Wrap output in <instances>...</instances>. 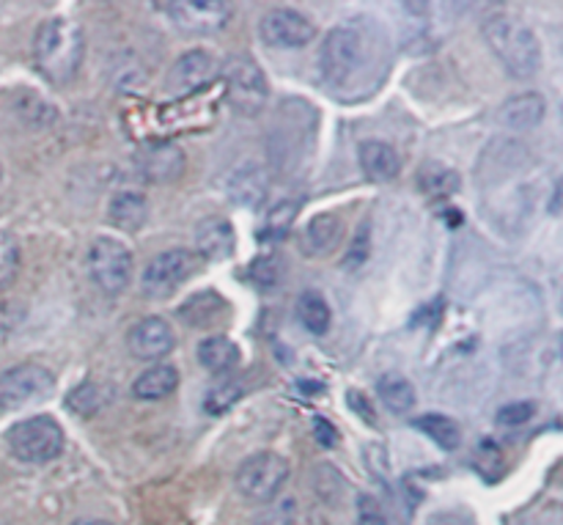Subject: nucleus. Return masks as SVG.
<instances>
[{"instance_id": "nucleus-1", "label": "nucleus", "mask_w": 563, "mask_h": 525, "mask_svg": "<svg viewBox=\"0 0 563 525\" xmlns=\"http://www.w3.org/2000/svg\"><path fill=\"white\" fill-rule=\"evenodd\" d=\"M482 33L495 58L515 80H528L537 75L542 66V47H539L537 33L520 17L495 11V14L484 17Z\"/></svg>"}, {"instance_id": "nucleus-2", "label": "nucleus", "mask_w": 563, "mask_h": 525, "mask_svg": "<svg viewBox=\"0 0 563 525\" xmlns=\"http://www.w3.org/2000/svg\"><path fill=\"white\" fill-rule=\"evenodd\" d=\"M82 53H86V39H82L77 22L66 20V17H49L36 28L33 58H36L38 72L49 83L66 86L75 80L82 64Z\"/></svg>"}, {"instance_id": "nucleus-3", "label": "nucleus", "mask_w": 563, "mask_h": 525, "mask_svg": "<svg viewBox=\"0 0 563 525\" xmlns=\"http://www.w3.org/2000/svg\"><path fill=\"white\" fill-rule=\"evenodd\" d=\"M368 44H374V39L368 36V25L363 28L361 22L339 25L324 36L322 53H319V69H322L324 83L333 91L355 86V80L366 69Z\"/></svg>"}, {"instance_id": "nucleus-4", "label": "nucleus", "mask_w": 563, "mask_h": 525, "mask_svg": "<svg viewBox=\"0 0 563 525\" xmlns=\"http://www.w3.org/2000/svg\"><path fill=\"white\" fill-rule=\"evenodd\" d=\"M11 455L27 466H47L64 451V429L49 416H33L9 429Z\"/></svg>"}, {"instance_id": "nucleus-5", "label": "nucleus", "mask_w": 563, "mask_h": 525, "mask_svg": "<svg viewBox=\"0 0 563 525\" xmlns=\"http://www.w3.org/2000/svg\"><path fill=\"white\" fill-rule=\"evenodd\" d=\"M135 273V256L115 237H97L88 248V275L99 292L115 297L130 289Z\"/></svg>"}, {"instance_id": "nucleus-6", "label": "nucleus", "mask_w": 563, "mask_h": 525, "mask_svg": "<svg viewBox=\"0 0 563 525\" xmlns=\"http://www.w3.org/2000/svg\"><path fill=\"white\" fill-rule=\"evenodd\" d=\"M220 77H223L225 94H229V102L236 113L256 116L258 110L267 105V77H264L262 66H258L251 55H231V58L220 66Z\"/></svg>"}, {"instance_id": "nucleus-7", "label": "nucleus", "mask_w": 563, "mask_h": 525, "mask_svg": "<svg viewBox=\"0 0 563 525\" xmlns=\"http://www.w3.org/2000/svg\"><path fill=\"white\" fill-rule=\"evenodd\" d=\"M286 482H289V462L278 451H258L247 457L234 473L236 490L256 504H269L278 499Z\"/></svg>"}, {"instance_id": "nucleus-8", "label": "nucleus", "mask_w": 563, "mask_h": 525, "mask_svg": "<svg viewBox=\"0 0 563 525\" xmlns=\"http://www.w3.org/2000/svg\"><path fill=\"white\" fill-rule=\"evenodd\" d=\"M198 273V256L187 248H174V251L157 253L152 262L146 264L141 275L143 295L152 300H165L174 295L185 281H190Z\"/></svg>"}, {"instance_id": "nucleus-9", "label": "nucleus", "mask_w": 563, "mask_h": 525, "mask_svg": "<svg viewBox=\"0 0 563 525\" xmlns=\"http://www.w3.org/2000/svg\"><path fill=\"white\" fill-rule=\"evenodd\" d=\"M55 391V374L38 363H22L0 374V411H22L49 400Z\"/></svg>"}, {"instance_id": "nucleus-10", "label": "nucleus", "mask_w": 563, "mask_h": 525, "mask_svg": "<svg viewBox=\"0 0 563 525\" xmlns=\"http://www.w3.org/2000/svg\"><path fill=\"white\" fill-rule=\"evenodd\" d=\"M220 75V64L209 50H190L179 55L165 75V94L168 97H190L207 88Z\"/></svg>"}, {"instance_id": "nucleus-11", "label": "nucleus", "mask_w": 563, "mask_h": 525, "mask_svg": "<svg viewBox=\"0 0 563 525\" xmlns=\"http://www.w3.org/2000/svg\"><path fill=\"white\" fill-rule=\"evenodd\" d=\"M258 36L273 50H300L317 36V28L295 9H269L258 22Z\"/></svg>"}, {"instance_id": "nucleus-12", "label": "nucleus", "mask_w": 563, "mask_h": 525, "mask_svg": "<svg viewBox=\"0 0 563 525\" xmlns=\"http://www.w3.org/2000/svg\"><path fill=\"white\" fill-rule=\"evenodd\" d=\"M159 9L176 22L185 33H209L223 31L234 17V6L223 3V0H179V3H163Z\"/></svg>"}, {"instance_id": "nucleus-13", "label": "nucleus", "mask_w": 563, "mask_h": 525, "mask_svg": "<svg viewBox=\"0 0 563 525\" xmlns=\"http://www.w3.org/2000/svg\"><path fill=\"white\" fill-rule=\"evenodd\" d=\"M185 168V152L170 141H148L135 152L137 176L152 185H170V182L181 179Z\"/></svg>"}, {"instance_id": "nucleus-14", "label": "nucleus", "mask_w": 563, "mask_h": 525, "mask_svg": "<svg viewBox=\"0 0 563 525\" xmlns=\"http://www.w3.org/2000/svg\"><path fill=\"white\" fill-rule=\"evenodd\" d=\"M176 333L163 317H143L126 330V350L137 361H159L174 352Z\"/></svg>"}, {"instance_id": "nucleus-15", "label": "nucleus", "mask_w": 563, "mask_h": 525, "mask_svg": "<svg viewBox=\"0 0 563 525\" xmlns=\"http://www.w3.org/2000/svg\"><path fill=\"white\" fill-rule=\"evenodd\" d=\"M234 226L225 218L212 215L196 226V256L207 259V262H225L234 253Z\"/></svg>"}, {"instance_id": "nucleus-16", "label": "nucleus", "mask_w": 563, "mask_h": 525, "mask_svg": "<svg viewBox=\"0 0 563 525\" xmlns=\"http://www.w3.org/2000/svg\"><path fill=\"white\" fill-rule=\"evenodd\" d=\"M544 113H548V102H544L542 94L522 91L517 97L506 99L498 119L509 130H533V127L542 124Z\"/></svg>"}, {"instance_id": "nucleus-17", "label": "nucleus", "mask_w": 563, "mask_h": 525, "mask_svg": "<svg viewBox=\"0 0 563 525\" xmlns=\"http://www.w3.org/2000/svg\"><path fill=\"white\" fill-rule=\"evenodd\" d=\"M341 237H344V223H341L339 215H317V218L308 220L306 231H302V253L306 256H328L339 248Z\"/></svg>"}, {"instance_id": "nucleus-18", "label": "nucleus", "mask_w": 563, "mask_h": 525, "mask_svg": "<svg viewBox=\"0 0 563 525\" xmlns=\"http://www.w3.org/2000/svg\"><path fill=\"white\" fill-rule=\"evenodd\" d=\"M108 220L119 231L135 234L148 220V201L137 190H119L108 204Z\"/></svg>"}, {"instance_id": "nucleus-19", "label": "nucleus", "mask_w": 563, "mask_h": 525, "mask_svg": "<svg viewBox=\"0 0 563 525\" xmlns=\"http://www.w3.org/2000/svg\"><path fill=\"white\" fill-rule=\"evenodd\" d=\"M357 160H361L363 174L372 182H390L399 176L401 171V157L390 143L385 141H366L357 152Z\"/></svg>"}, {"instance_id": "nucleus-20", "label": "nucleus", "mask_w": 563, "mask_h": 525, "mask_svg": "<svg viewBox=\"0 0 563 525\" xmlns=\"http://www.w3.org/2000/svg\"><path fill=\"white\" fill-rule=\"evenodd\" d=\"M179 389V372L170 363H157V367L146 369L141 378L132 383V396L141 402H159L170 396Z\"/></svg>"}, {"instance_id": "nucleus-21", "label": "nucleus", "mask_w": 563, "mask_h": 525, "mask_svg": "<svg viewBox=\"0 0 563 525\" xmlns=\"http://www.w3.org/2000/svg\"><path fill=\"white\" fill-rule=\"evenodd\" d=\"M240 347L229 336H209L198 344V363L212 374H229L240 367Z\"/></svg>"}, {"instance_id": "nucleus-22", "label": "nucleus", "mask_w": 563, "mask_h": 525, "mask_svg": "<svg viewBox=\"0 0 563 525\" xmlns=\"http://www.w3.org/2000/svg\"><path fill=\"white\" fill-rule=\"evenodd\" d=\"M179 317L190 328H212L214 322L225 317V300L218 292H198L179 308Z\"/></svg>"}, {"instance_id": "nucleus-23", "label": "nucleus", "mask_w": 563, "mask_h": 525, "mask_svg": "<svg viewBox=\"0 0 563 525\" xmlns=\"http://www.w3.org/2000/svg\"><path fill=\"white\" fill-rule=\"evenodd\" d=\"M460 171L445 163H427L418 171V190L429 198H451L454 193H460Z\"/></svg>"}, {"instance_id": "nucleus-24", "label": "nucleus", "mask_w": 563, "mask_h": 525, "mask_svg": "<svg viewBox=\"0 0 563 525\" xmlns=\"http://www.w3.org/2000/svg\"><path fill=\"white\" fill-rule=\"evenodd\" d=\"M377 391H379V400H383V405L388 407L394 416H407V413L416 407V389H412V383L407 378H401V374L396 372H388L383 374V378L377 380Z\"/></svg>"}, {"instance_id": "nucleus-25", "label": "nucleus", "mask_w": 563, "mask_h": 525, "mask_svg": "<svg viewBox=\"0 0 563 525\" xmlns=\"http://www.w3.org/2000/svg\"><path fill=\"white\" fill-rule=\"evenodd\" d=\"M297 317H300V322L306 325L308 333L313 336L328 333L330 322H333V314H330L328 300L313 289L302 292L300 295V300H297Z\"/></svg>"}, {"instance_id": "nucleus-26", "label": "nucleus", "mask_w": 563, "mask_h": 525, "mask_svg": "<svg viewBox=\"0 0 563 525\" xmlns=\"http://www.w3.org/2000/svg\"><path fill=\"white\" fill-rule=\"evenodd\" d=\"M416 429H421L432 444H438L440 449L445 451H454L460 446L462 435H460V424L454 418L443 416V413H427V416L416 418Z\"/></svg>"}, {"instance_id": "nucleus-27", "label": "nucleus", "mask_w": 563, "mask_h": 525, "mask_svg": "<svg viewBox=\"0 0 563 525\" xmlns=\"http://www.w3.org/2000/svg\"><path fill=\"white\" fill-rule=\"evenodd\" d=\"M242 396H245V385L236 383V380H223V383L212 385V389L207 391V396H203V411H207L209 416H223V413H229Z\"/></svg>"}, {"instance_id": "nucleus-28", "label": "nucleus", "mask_w": 563, "mask_h": 525, "mask_svg": "<svg viewBox=\"0 0 563 525\" xmlns=\"http://www.w3.org/2000/svg\"><path fill=\"white\" fill-rule=\"evenodd\" d=\"M16 273H20V242L9 231H0V289H5Z\"/></svg>"}, {"instance_id": "nucleus-29", "label": "nucleus", "mask_w": 563, "mask_h": 525, "mask_svg": "<svg viewBox=\"0 0 563 525\" xmlns=\"http://www.w3.org/2000/svg\"><path fill=\"white\" fill-rule=\"evenodd\" d=\"M295 215H297L295 201L278 204V207L267 215V220H264V229H262L264 240H280L284 234H289L291 223H295Z\"/></svg>"}, {"instance_id": "nucleus-30", "label": "nucleus", "mask_w": 563, "mask_h": 525, "mask_svg": "<svg viewBox=\"0 0 563 525\" xmlns=\"http://www.w3.org/2000/svg\"><path fill=\"white\" fill-rule=\"evenodd\" d=\"M297 523V501L295 499H275L264 504L256 525H295Z\"/></svg>"}, {"instance_id": "nucleus-31", "label": "nucleus", "mask_w": 563, "mask_h": 525, "mask_svg": "<svg viewBox=\"0 0 563 525\" xmlns=\"http://www.w3.org/2000/svg\"><path fill=\"white\" fill-rule=\"evenodd\" d=\"M368 251H372V229H368V223H361V229H357V234L352 237L350 248H346L344 270H350V273H355V270H361L363 264H366Z\"/></svg>"}, {"instance_id": "nucleus-32", "label": "nucleus", "mask_w": 563, "mask_h": 525, "mask_svg": "<svg viewBox=\"0 0 563 525\" xmlns=\"http://www.w3.org/2000/svg\"><path fill=\"white\" fill-rule=\"evenodd\" d=\"M533 411H537V407H533L531 402H511V405L500 407L495 422H498L500 427H520V424L531 422Z\"/></svg>"}, {"instance_id": "nucleus-33", "label": "nucleus", "mask_w": 563, "mask_h": 525, "mask_svg": "<svg viewBox=\"0 0 563 525\" xmlns=\"http://www.w3.org/2000/svg\"><path fill=\"white\" fill-rule=\"evenodd\" d=\"M357 525H388V517L377 506L374 499H361L357 504Z\"/></svg>"}, {"instance_id": "nucleus-34", "label": "nucleus", "mask_w": 563, "mask_h": 525, "mask_svg": "<svg viewBox=\"0 0 563 525\" xmlns=\"http://www.w3.org/2000/svg\"><path fill=\"white\" fill-rule=\"evenodd\" d=\"M346 402H350L352 411L357 413V418H363V422H368V424H377V416H374L372 402H368L366 396L361 394V391L352 389V391H350V396H346Z\"/></svg>"}, {"instance_id": "nucleus-35", "label": "nucleus", "mask_w": 563, "mask_h": 525, "mask_svg": "<svg viewBox=\"0 0 563 525\" xmlns=\"http://www.w3.org/2000/svg\"><path fill=\"white\" fill-rule=\"evenodd\" d=\"M429 525H476V523H473V517L467 515V512L449 510V512H438V515L429 521Z\"/></svg>"}, {"instance_id": "nucleus-36", "label": "nucleus", "mask_w": 563, "mask_h": 525, "mask_svg": "<svg viewBox=\"0 0 563 525\" xmlns=\"http://www.w3.org/2000/svg\"><path fill=\"white\" fill-rule=\"evenodd\" d=\"M313 429H317V440L322 446H335V444H339V438H335V435H339V433H335L333 424H328V422H324V418H317V422H313Z\"/></svg>"}, {"instance_id": "nucleus-37", "label": "nucleus", "mask_w": 563, "mask_h": 525, "mask_svg": "<svg viewBox=\"0 0 563 525\" xmlns=\"http://www.w3.org/2000/svg\"><path fill=\"white\" fill-rule=\"evenodd\" d=\"M71 525H113L108 521H97V517H82V521H75Z\"/></svg>"}]
</instances>
